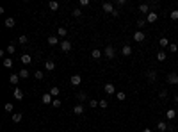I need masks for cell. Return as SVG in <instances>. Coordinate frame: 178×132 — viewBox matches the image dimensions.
I'll list each match as a JSON object with an SVG mask.
<instances>
[{"mask_svg":"<svg viewBox=\"0 0 178 132\" xmlns=\"http://www.w3.org/2000/svg\"><path fill=\"white\" fill-rule=\"evenodd\" d=\"M175 102H178V95H175Z\"/></svg>","mask_w":178,"mask_h":132,"instance_id":"cell-50","label":"cell"},{"mask_svg":"<svg viewBox=\"0 0 178 132\" xmlns=\"http://www.w3.org/2000/svg\"><path fill=\"white\" fill-rule=\"evenodd\" d=\"M48 45L50 47H55V45H61V41H59L57 36H48Z\"/></svg>","mask_w":178,"mask_h":132,"instance_id":"cell-11","label":"cell"},{"mask_svg":"<svg viewBox=\"0 0 178 132\" xmlns=\"http://www.w3.org/2000/svg\"><path fill=\"white\" fill-rule=\"evenodd\" d=\"M103 91H105L107 95H114V93H116V86L110 84V82H107V84L103 86Z\"/></svg>","mask_w":178,"mask_h":132,"instance_id":"cell-4","label":"cell"},{"mask_svg":"<svg viewBox=\"0 0 178 132\" xmlns=\"http://www.w3.org/2000/svg\"><path fill=\"white\" fill-rule=\"evenodd\" d=\"M143 132H151V129H143Z\"/></svg>","mask_w":178,"mask_h":132,"instance_id":"cell-49","label":"cell"},{"mask_svg":"<svg viewBox=\"0 0 178 132\" xmlns=\"http://www.w3.org/2000/svg\"><path fill=\"white\" fill-rule=\"evenodd\" d=\"M96 105H100V100H89V107L96 109Z\"/></svg>","mask_w":178,"mask_h":132,"instance_id":"cell-33","label":"cell"},{"mask_svg":"<svg viewBox=\"0 0 178 132\" xmlns=\"http://www.w3.org/2000/svg\"><path fill=\"white\" fill-rule=\"evenodd\" d=\"M169 18L175 20V22H178V9H173V11H171V13H169Z\"/></svg>","mask_w":178,"mask_h":132,"instance_id":"cell-31","label":"cell"},{"mask_svg":"<svg viewBox=\"0 0 178 132\" xmlns=\"http://www.w3.org/2000/svg\"><path fill=\"white\" fill-rule=\"evenodd\" d=\"M112 16H114V18H118V16H120V11H118V9H114V13H112Z\"/></svg>","mask_w":178,"mask_h":132,"instance_id":"cell-48","label":"cell"},{"mask_svg":"<svg viewBox=\"0 0 178 132\" xmlns=\"http://www.w3.org/2000/svg\"><path fill=\"white\" fill-rule=\"evenodd\" d=\"M139 13H143V15H150V4H141L139 5Z\"/></svg>","mask_w":178,"mask_h":132,"instance_id":"cell-15","label":"cell"},{"mask_svg":"<svg viewBox=\"0 0 178 132\" xmlns=\"http://www.w3.org/2000/svg\"><path fill=\"white\" fill-rule=\"evenodd\" d=\"M102 9L105 13H110V15H112V13H114V4L112 2H103L102 4Z\"/></svg>","mask_w":178,"mask_h":132,"instance_id":"cell-5","label":"cell"},{"mask_svg":"<svg viewBox=\"0 0 178 132\" xmlns=\"http://www.w3.org/2000/svg\"><path fill=\"white\" fill-rule=\"evenodd\" d=\"M70 82H71V86H80L82 84V77L80 75H71Z\"/></svg>","mask_w":178,"mask_h":132,"instance_id":"cell-7","label":"cell"},{"mask_svg":"<svg viewBox=\"0 0 178 132\" xmlns=\"http://www.w3.org/2000/svg\"><path fill=\"white\" fill-rule=\"evenodd\" d=\"M77 98H78L80 102H84V100H87V95H85V93H78V95H77Z\"/></svg>","mask_w":178,"mask_h":132,"instance_id":"cell-39","label":"cell"},{"mask_svg":"<svg viewBox=\"0 0 178 132\" xmlns=\"http://www.w3.org/2000/svg\"><path fill=\"white\" fill-rule=\"evenodd\" d=\"M91 2H89V0H80V7H87V5H89Z\"/></svg>","mask_w":178,"mask_h":132,"instance_id":"cell-44","label":"cell"},{"mask_svg":"<svg viewBox=\"0 0 178 132\" xmlns=\"http://www.w3.org/2000/svg\"><path fill=\"white\" fill-rule=\"evenodd\" d=\"M12 64H14L12 57H4V66H5V68H12Z\"/></svg>","mask_w":178,"mask_h":132,"instance_id":"cell-21","label":"cell"},{"mask_svg":"<svg viewBox=\"0 0 178 132\" xmlns=\"http://www.w3.org/2000/svg\"><path fill=\"white\" fill-rule=\"evenodd\" d=\"M150 7H153V11H155V9H159V2H151V4H150Z\"/></svg>","mask_w":178,"mask_h":132,"instance_id":"cell-46","label":"cell"},{"mask_svg":"<svg viewBox=\"0 0 178 132\" xmlns=\"http://www.w3.org/2000/svg\"><path fill=\"white\" fill-rule=\"evenodd\" d=\"M144 39H146V34H144L143 30H137L135 34H134V41H135V43H143Z\"/></svg>","mask_w":178,"mask_h":132,"instance_id":"cell-3","label":"cell"},{"mask_svg":"<svg viewBox=\"0 0 178 132\" xmlns=\"http://www.w3.org/2000/svg\"><path fill=\"white\" fill-rule=\"evenodd\" d=\"M41 102H43L45 105H48V104H52V102H54V96H52L50 93H45V95L41 96Z\"/></svg>","mask_w":178,"mask_h":132,"instance_id":"cell-9","label":"cell"},{"mask_svg":"<svg viewBox=\"0 0 178 132\" xmlns=\"http://www.w3.org/2000/svg\"><path fill=\"white\" fill-rule=\"evenodd\" d=\"M169 45H171V43H169L167 38H160V39H159V47H160L162 50H164V48H169Z\"/></svg>","mask_w":178,"mask_h":132,"instance_id":"cell-10","label":"cell"},{"mask_svg":"<svg viewBox=\"0 0 178 132\" xmlns=\"http://www.w3.org/2000/svg\"><path fill=\"white\" fill-rule=\"evenodd\" d=\"M11 118H12V121H14V123H20V121H22V118H23V114L22 113H14Z\"/></svg>","mask_w":178,"mask_h":132,"instance_id":"cell-26","label":"cell"},{"mask_svg":"<svg viewBox=\"0 0 178 132\" xmlns=\"http://www.w3.org/2000/svg\"><path fill=\"white\" fill-rule=\"evenodd\" d=\"M71 47H73V45H71L68 39H64V41H61V50L62 52H70L71 50Z\"/></svg>","mask_w":178,"mask_h":132,"instance_id":"cell-8","label":"cell"},{"mask_svg":"<svg viewBox=\"0 0 178 132\" xmlns=\"http://www.w3.org/2000/svg\"><path fill=\"white\" fill-rule=\"evenodd\" d=\"M159 96H160V98H166V96H167V89H160Z\"/></svg>","mask_w":178,"mask_h":132,"instance_id":"cell-43","label":"cell"},{"mask_svg":"<svg viewBox=\"0 0 178 132\" xmlns=\"http://www.w3.org/2000/svg\"><path fill=\"white\" fill-rule=\"evenodd\" d=\"M146 23H148V22H146V18H139V20H137V27H144Z\"/></svg>","mask_w":178,"mask_h":132,"instance_id":"cell-34","label":"cell"},{"mask_svg":"<svg viewBox=\"0 0 178 132\" xmlns=\"http://www.w3.org/2000/svg\"><path fill=\"white\" fill-rule=\"evenodd\" d=\"M14 18H7V20H5V27H7V29H12V27H14Z\"/></svg>","mask_w":178,"mask_h":132,"instance_id":"cell-29","label":"cell"},{"mask_svg":"<svg viewBox=\"0 0 178 132\" xmlns=\"http://www.w3.org/2000/svg\"><path fill=\"white\" fill-rule=\"evenodd\" d=\"M166 59H167V54H166V52H164V50H160L159 52V54H157V61H166Z\"/></svg>","mask_w":178,"mask_h":132,"instance_id":"cell-24","label":"cell"},{"mask_svg":"<svg viewBox=\"0 0 178 132\" xmlns=\"http://www.w3.org/2000/svg\"><path fill=\"white\" fill-rule=\"evenodd\" d=\"M48 7L52 11H57L59 9V2H55V0H52V2H48Z\"/></svg>","mask_w":178,"mask_h":132,"instance_id":"cell-30","label":"cell"},{"mask_svg":"<svg viewBox=\"0 0 178 132\" xmlns=\"http://www.w3.org/2000/svg\"><path fill=\"white\" fill-rule=\"evenodd\" d=\"M176 25H178V22H176Z\"/></svg>","mask_w":178,"mask_h":132,"instance_id":"cell-51","label":"cell"},{"mask_svg":"<svg viewBox=\"0 0 178 132\" xmlns=\"http://www.w3.org/2000/svg\"><path fill=\"white\" fill-rule=\"evenodd\" d=\"M157 20H159V15H157L155 11H150V15H146V22L148 23H155Z\"/></svg>","mask_w":178,"mask_h":132,"instance_id":"cell-6","label":"cell"},{"mask_svg":"<svg viewBox=\"0 0 178 132\" xmlns=\"http://www.w3.org/2000/svg\"><path fill=\"white\" fill-rule=\"evenodd\" d=\"M12 96H14L16 100H23V96H25V95H23V91L20 89V88H16V89H14V95H12Z\"/></svg>","mask_w":178,"mask_h":132,"instance_id":"cell-17","label":"cell"},{"mask_svg":"<svg viewBox=\"0 0 178 132\" xmlns=\"http://www.w3.org/2000/svg\"><path fill=\"white\" fill-rule=\"evenodd\" d=\"M116 96H118V100H125V93H123V91H118Z\"/></svg>","mask_w":178,"mask_h":132,"instance_id":"cell-42","label":"cell"},{"mask_svg":"<svg viewBox=\"0 0 178 132\" xmlns=\"http://www.w3.org/2000/svg\"><path fill=\"white\" fill-rule=\"evenodd\" d=\"M43 77H45V73H43V71H39V70H37V71H34V79H37V81H41Z\"/></svg>","mask_w":178,"mask_h":132,"instance_id":"cell-32","label":"cell"},{"mask_svg":"<svg viewBox=\"0 0 178 132\" xmlns=\"http://www.w3.org/2000/svg\"><path fill=\"white\" fill-rule=\"evenodd\" d=\"M9 82H11L12 86H18V82H20V75H18V73H11Z\"/></svg>","mask_w":178,"mask_h":132,"instance_id":"cell-13","label":"cell"},{"mask_svg":"<svg viewBox=\"0 0 178 132\" xmlns=\"http://www.w3.org/2000/svg\"><path fill=\"white\" fill-rule=\"evenodd\" d=\"M18 41L22 43V45H27V43H29V39H27V36H20V39H18Z\"/></svg>","mask_w":178,"mask_h":132,"instance_id":"cell-40","label":"cell"},{"mask_svg":"<svg viewBox=\"0 0 178 132\" xmlns=\"http://www.w3.org/2000/svg\"><path fill=\"white\" fill-rule=\"evenodd\" d=\"M45 70H47V71H54V70H55V63L48 59V61L45 63Z\"/></svg>","mask_w":178,"mask_h":132,"instance_id":"cell-14","label":"cell"},{"mask_svg":"<svg viewBox=\"0 0 178 132\" xmlns=\"http://www.w3.org/2000/svg\"><path fill=\"white\" fill-rule=\"evenodd\" d=\"M71 15H73L75 18H80V16H82V11L77 7V9H73V13H71Z\"/></svg>","mask_w":178,"mask_h":132,"instance_id":"cell-36","label":"cell"},{"mask_svg":"<svg viewBox=\"0 0 178 132\" xmlns=\"http://www.w3.org/2000/svg\"><path fill=\"white\" fill-rule=\"evenodd\" d=\"M102 54H103V52H102V50H98V48H95L93 52H91V57H93V59H100V57H102Z\"/></svg>","mask_w":178,"mask_h":132,"instance_id":"cell-25","label":"cell"},{"mask_svg":"<svg viewBox=\"0 0 178 132\" xmlns=\"http://www.w3.org/2000/svg\"><path fill=\"white\" fill-rule=\"evenodd\" d=\"M18 75H20V79H27V77L30 75V71H29L27 68H22V70L18 71Z\"/></svg>","mask_w":178,"mask_h":132,"instance_id":"cell-20","label":"cell"},{"mask_svg":"<svg viewBox=\"0 0 178 132\" xmlns=\"http://www.w3.org/2000/svg\"><path fill=\"white\" fill-rule=\"evenodd\" d=\"M121 54H123V57L132 55V47H130V45H125V47L121 48Z\"/></svg>","mask_w":178,"mask_h":132,"instance_id":"cell-12","label":"cell"},{"mask_svg":"<svg viewBox=\"0 0 178 132\" xmlns=\"http://www.w3.org/2000/svg\"><path fill=\"white\" fill-rule=\"evenodd\" d=\"M167 84L169 86H176L178 84V71H171L167 75Z\"/></svg>","mask_w":178,"mask_h":132,"instance_id":"cell-1","label":"cell"},{"mask_svg":"<svg viewBox=\"0 0 178 132\" xmlns=\"http://www.w3.org/2000/svg\"><path fill=\"white\" fill-rule=\"evenodd\" d=\"M103 55L107 57V59H114V55H116V52H114V48L110 47V45H107V47L103 48Z\"/></svg>","mask_w":178,"mask_h":132,"instance_id":"cell-2","label":"cell"},{"mask_svg":"<svg viewBox=\"0 0 178 132\" xmlns=\"http://www.w3.org/2000/svg\"><path fill=\"white\" fill-rule=\"evenodd\" d=\"M57 36H61V38L68 36V29H64V27H59V29H57Z\"/></svg>","mask_w":178,"mask_h":132,"instance_id":"cell-27","label":"cell"},{"mask_svg":"<svg viewBox=\"0 0 178 132\" xmlns=\"http://www.w3.org/2000/svg\"><path fill=\"white\" fill-rule=\"evenodd\" d=\"M146 77H148V81H150V82H153L155 79H157V71H155V70H150L148 73H146Z\"/></svg>","mask_w":178,"mask_h":132,"instance_id":"cell-23","label":"cell"},{"mask_svg":"<svg viewBox=\"0 0 178 132\" xmlns=\"http://www.w3.org/2000/svg\"><path fill=\"white\" fill-rule=\"evenodd\" d=\"M166 116H167V120H169V121H173L175 118H176V111H175V109H167Z\"/></svg>","mask_w":178,"mask_h":132,"instance_id":"cell-18","label":"cell"},{"mask_svg":"<svg viewBox=\"0 0 178 132\" xmlns=\"http://www.w3.org/2000/svg\"><path fill=\"white\" fill-rule=\"evenodd\" d=\"M73 113L75 114H84V105L82 104H77L75 107H73Z\"/></svg>","mask_w":178,"mask_h":132,"instance_id":"cell-22","label":"cell"},{"mask_svg":"<svg viewBox=\"0 0 178 132\" xmlns=\"http://www.w3.org/2000/svg\"><path fill=\"white\" fill-rule=\"evenodd\" d=\"M48 93H50L52 96H54V98H57V96H59V93H61V89H59V88H57V86H52V88H50V91H48Z\"/></svg>","mask_w":178,"mask_h":132,"instance_id":"cell-16","label":"cell"},{"mask_svg":"<svg viewBox=\"0 0 178 132\" xmlns=\"http://www.w3.org/2000/svg\"><path fill=\"white\" fill-rule=\"evenodd\" d=\"M107 105H109V102H107V100H100V107H103V109H105Z\"/></svg>","mask_w":178,"mask_h":132,"instance_id":"cell-45","label":"cell"},{"mask_svg":"<svg viewBox=\"0 0 178 132\" xmlns=\"http://www.w3.org/2000/svg\"><path fill=\"white\" fill-rule=\"evenodd\" d=\"M12 109H14V105H12L11 102H9V104H5V111H7V113H12Z\"/></svg>","mask_w":178,"mask_h":132,"instance_id":"cell-41","label":"cell"},{"mask_svg":"<svg viewBox=\"0 0 178 132\" xmlns=\"http://www.w3.org/2000/svg\"><path fill=\"white\" fill-rule=\"evenodd\" d=\"M20 61H22L23 64H30V63H32V57H30L29 54H23L22 57H20Z\"/></svg>","mask_w":178,"mask_h":132,"instance_id":"cell-19","label":"cell"},{"mask_svg":"<svg viewBox=\"0 0 178 132\" xmlns=\"http://www.w3.org/2000/svg\"><path fill=\"white\" fill-rule=\"evenodd\" d=\"M116 4H118V7H123V5H125V4H127V2H125V0H118V2H116Z\"/></svg>","mask_w":178,"mask_h":132,"instance_id":"cell-47","label":"cell"},{"mask_svg":"<svg viewBox=\"0 0 178 132\" xmlns=\"http://www.w3.org/2000/svg\"><path fill=\"white\" fill-rule=\"evenodd\" d=\"M14 52H16V47H14V45H9V47H7V54H9V55H12Z\"/></svg>","mask_w":178,"mask_h":132,"instance_id":"cell-37","label":"cell"},{"mask_svg":"<svg viewBox=\"0 0 178 132\" xmlns=\"http://www.w3.org/2000/svg\"><path fill=\"white\" fill-rule=\"evenodd\" d=\"M176 50H178V45H176V43H171V45H169V52H171V54H175Z\"/></svg>","mask_w":178,"mask_h":132,"instance_id":"cell-35","label":"cell"},{"mask_svg":"<svg viewBox=\"0 0 178 132\" xmlns=\"http://www.w3.org/2000/svg\"><path fill=\"white\" fill-rule=\"evenodd\" d=\"M157 129H159L160 132H166V130H167V123H166V121H159V125H157Z\"/></svg>","mask_w":178,"mask_h":132,"instance_id":"cell-28","label":"cell"},{"mask_svg":"<svg viewBox=\"0 0 178 132\" xmlns=\"http://www.w3.org/2000/svg\"><path fill=\"white\" fill-rule=\"evenodd\" d=\"M52 105H54L55 109H59V107L62 105V102H61V100H57V98H54V102H52Z\"/></svg>","mask_w":178,"mask_h":132,"instance_id":"cell-38","label":"cell"}]
</instances>
